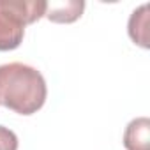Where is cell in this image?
I'll return each instance as SVG.
<instances>
[{
  "mask_svg": "<svg viewBox=\"0 0 150 150\" xmlns=\"http://www.w3.org/2000/svg\"><path fill=\"white\" fill-rule=\"evenodd\" d=\"M48 96L44 76L32 65L9 62L0 65V104L20 113H37Z\"/></svg>",
  "mask_w": 150,
  "mask_h": 150,
  "instance_id": "6da1fadb",
  "label": "cell"
},
{
  "mask_svg": "<svg viewBox=\"0 0 150 150\" xmlns=\"http://www.w3.org/2000/svg\"><path fill=\"white\" fill-rule=\"evenodd\" d=\"M44 0H0V51L16 50L25 35V27L46 13Z\"/></svg>",
  "mask_w": 150,
  "mask_h": 150,
  "instance_id": "7a4b0ae2",
  "label": "cell"
},
{
  "mask_svg": "<svg viewBox=\"0 0 150 150\" xmlns=\"http://www.w3.org/2000/svg\"><path fill=\"white\" fill-rule=\"evenodd\" d=\"M124 146L127 150H150V120L146 117L134 118L127 124Z\"/></svg>",
  "mask_w": 150,
  "mask_h": 150,
  "instance_id": "3957f363",
  "label": "cell"
},
{
  "mask_svg": "<svg viewBox=\"0 0 150 150\" xmlns=\"http://www.w3.org/2000/svg\"><path fill=\"white\" fill-rule=\"evenodd\" d=\"M85 9L83 0H62V2H48L44 16L53 23H72L76 21Z\"/></svg>",
  "mask_w": 150,
  "mask_h": 150,
  "instance_id": "277c9868",
  "label": "cell"
},
{
  "mask_svg": "<svg viewBox=\"0 0 150 150\" xmlns=\"http://www.w3.org/2000/svg\"><path fill=\"white\" fill-rule=\"evenodd\" d=\"M148 6L143 4L139 9H136L129 18V35L134 42H138L143 48H148L146 39V27H148Z\"/></svg>",
  "mask_w": 150,
  "mask_h": 150,
  "instance_id": "5b68a950",
  "label": "cell"
},
{
  "mask_svg": "<svg viewBox=\"0 0 150 150\" xmlns=\"http://www.w3.org/2000/svg\"><path fill=\"white\" fill-rule=\"evenodd\" d=\"M0 150H18V136L4 125H0Z\"/></svg>",
  "mask_w": 150,
  "mask_h": 150,
  "instance_id": "8992f818",
  "label": "cell"
}]
</instances>
